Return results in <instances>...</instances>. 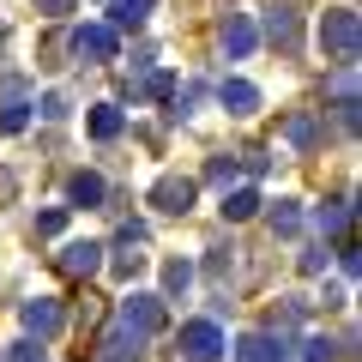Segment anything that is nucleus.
Here are the masks:
<instances>
[{"instance_id": "nucleus-1", "label": "nucleus", "mask_w": 362, "mask_h": 362, "mask_svg": "<svg viewBox=\"0 0 362 362\" xmlns=\"http://www.w3.org/2000/svg\"><path fill=\"white\" fill-rule=\"evenodd\" d=\"M356 42H362L356 13H350V6H332V13L320 18V49H326V61H338V66H356Z\"/></svg>"}, {"instance_id": "nucleus-2", "label": "nucleus", "mask_w": 362, "mask_h": 362, "mask_svg": "<svg viewBox=\"0 0 362 362\" xmlns=\"http://www.w3.org/2000/svg\"><path fill=\"white\" fill-rule=\"evenodd\" d=\"M266 42L278 54H296L302 49V0H278L266 13Z\"/></svg>"}, {"instance_id": "nucleus-3", "label": "nucleus", "mask_w": 362, "mask_h": 362, "mask_svg": "<svg viewBox=\"0 0 362 362\" xmlns=\"http://www.w3.org/2000/svg\"><path fill=\"white\" fill-rule=\"evenodd\" d=\"M115 326H127V332L151 338L157 326H163V296H151V290H133V296L115 308Z\"/></svg>"}, {"instance_id": "nucleus-4", "label": "nucleus", "mask_w": 362, "mask_h": 362, "mask_svg": "<svg viewBox=\"0 0 362 362\" xmlns=\"http://www.w3.org/2000/svg\"><path fill=\"white\" fill-rule=\"evenodd\" d=\"M181 356H187V362H218L223 356L218 320H187V326H181Z\"/></svg>"}, {"instance_id": "nucleus-5", "label": "nucleus", "mask_w": 362, "mask_h": 362, "mask_svg": "<svg viewBox=\"0 0 362 362\" xmlns=\"http://www.w3.org/2000/svg\"><path fill=\"white\" fill-rule=\"evenodd\" d=\"M194 181L187 175H157V187H151V206L163 211V218H187V211H194Z\"/></svg>"}, {"instance_id": "nucleus-6", "label": "nucleus", "mask_w": 362, "mask_h": 362, "mask_svg": "<svg viewBox=\"0 0 362 362\" xmlns=\"http://www.w3.org/2000/svg\"><path fill=\"white\" fill-rule=\"evenodd\" d=\"M18 314H25V332L37 338V344H42V338H54V332H61V320H66L54 296H37V302H25Z\"/></svg>"}, {"instance_id": "nucleus-7", "label": "nucleus", "mask_w": 362, "mask_h": 362, "mask_svg": "<svg viewBox=\"0 0 362 362\" xmlns=\"http://www.w3.org/2000/svg\"><path fill=\"white\" fill-rule=\"evenodd\" d=\"M235 362H290V338L278 332H247L235 344Z\"/></svg>"}, {"instance_id": "nucleus-8", "label": "nucleus", "mask_w": 362, "mask_h": 362, "mask_svg": "<svg viewBox=\"0 0 362 362\" xmlns=\"http://www.w3.org/2000/svg\"><path fill=\"white\" fill-rule=\"evenodd\" d=\"M223 49H230V61H247L254 54V42H259V30H254V18L247 13H223Z\"/></svg>"}, {"instance_id": "nucleus-9", "label": "nucleus", "mask_w": 362, "mask_h": 362, "mask_svg": "<svg viewBox=\"0 0 362 362\" xmlns=\"http://www.w3.org/2000/svg\"><path fill=\"white\" fill-rule=\"evenodd\" d=\"M332 109H338V127L356 133V66H338V78H332Z\"/></svg>"}, {"instance_id": "nucleus-10", "label": "nucleus", "mask_w": 362, "mask_h": 362, "mask_svg": "<svg viewBox=\"0 0 362 362\" xmlns=\"http://www.w3.org/2000/svg\"><path fill=\"white\" fill-rule=\"evenodd\" d=\"M73 49L90 54V61H115L121 42H115V30H109V25H78V30H73Z\"/></svg>"}, {"instance_id": "nucleus-11", "label": "nucleus", "mask_w": 362, "mask_h": 362, "mask_svg": "<svg viewBox=\"0 0 362 362\" xmlns=\"http://www.w3.org/2000/svg\"><path fill=\"white\" fill-rule=\"evenodd\" d=\"M61 272H73V278L103 272V242H66L61 247Z\"/></svg>"}, {"instance_id": "nucleus-12", "label": "nucleus", "mask_w": 362, "mask_h": 362, "mask_svg": "<svg viewBox=\"0 0 362 362\" xmlns=\"http://www.w3.org/2000/svg\"><path fill=\"white\" fill-rule=\"evenodd\" d=\"M145 356V338L127 332V326H109L103 332V362H139Z\"/></svg>"}, {"instance_id": "nucleus-13", "label": "nucleus", "mask_w": 362, "mask_h": 362, "mask_svg": "<svg viewBox=\"0 0 362 362\" xmlns=\"http://www.w3.org/2000/svg\"><path fill=\"white\" fill-rule=\"evenodd\" d=\"M218 103L230 109V115H242V121H247V115H254V109H259V90L247 85V78H223V90H218Z\"/></svg>"}, {"instance_id": "nucleus-14", "label": "nucleus", "mask_w": 362, "mask_h": 362, "mask_svg": "<svg viewBox=\"0 0 362 362\" xmlns=\"http://www.w3.org/2000/svg\"><path fill=\"white\" fill-rule=\"evenodd\" d=\"M157 0H109V30H139Z\"/></svg>"}, {"instance_id": "nucleus-15", "label": "nucleus", "mask_w": 362, "mask_h": 362, "mask_svg": "<svg viewBox=\"0 0 362 362\" xmlns=\"http://www.w3.org/2000/svg\"><path fill=\"white\" fill-rule=\"evenodd\" d=\"M284 139L296 145V151H314V145H320V121H314L308 109H296V115L284 121Z\"/></svg>"}, {"instance_id": "nucleus-16", "label": "nucleus", "mask_w": 362, "mask_h": 362, "mask_svg": "<svg viewBox=\"0 0 362 362\" xmlns=\"http://www.w3.org/2000/svg\"><path fill=\"white\" fill-rule=\"evenodd\" d=\"M121 127H127V115H121V109L115 103H97V109H90V139H121Z\"/></svg>"}, {"instance_id": "nucleus-17", "label": "nucleus", "mask_w": 362, "mask_h": 362, "mask_svg": "<svg viewBox=\"0 0 362 362\" xmlns=\"http://www.w3.org/2000/svg\"><path fill=\"white\" fill-rule=\"evenodd\" d=\"M206 278L218 284V296L235 284V247H211V259H206Z\"/></svg>"}, {"instance_id": "nucleus-18", "label": "nucleus", "mask_w": 362, "mask_h": 362, "mask_svg": "<svg viewBox=\"0 0 362 362\" xmlns=\"http://www.w3.org/2000/svg\"><path fill=\"white\" fill-rule=\"evenodd\" d=\"M254 211H259V194H254V187H235V194H223V218H230V223L254 218Z\"/></svg>"}, {"instance_id": "nucleus-19", "label": "nucleus", "mask_w": 362, "mask_h": 362, "mask_svg": "<svg viewBox=\"0 0 362 362\" xmlns=\"http://www.w3.org/2000/svg\"><path fill=\"white\" fill-rule=\"evenodd\" d=\"M314 223H320V235H344V230H350V199L320 206V211H314Z\"/></svg>"}, {"instance_id": "nucleus-20", "label": "nucleus", "mask_w": 362, "mask_h": 362, "mask_svg": "<svg viewBox=\"0 0 362 362\" xmlns=\"http://www.w3.org/2000/svg\"><path fill=\"white\" fill-rule=\"evenodd\" d=\"M187 284H194V266H187V259H169V266H163V302L169 296H187Z\"/></svg>"}, {"instance_id": "nucleus-21", "label": "nucleus", "mask_w": 362, "mask_h": 362, "mask_svg": "<svg viewBox=\"0 0 362 362\" xmlns=\"http://www.w3.org/2000/svg\"><path fill=\"white\" fill-rule=\"evenodd\" d=\"M73 206H103V175H90V169H85V175H73Z\"/></svg>"}, {"instance_id": "nucleus-22", "label": "nucleus", "mask_w": 362, "mask_h": 362, "mask_svg": "<svg viewBox=\"0 0 362 362\" xmlns=\"http://www.w3.org/2000/svg\"><path fill=\"white\" fill-rule=\"evenodd\" d=\"M302 230V206L296 199H278V206H272V235H296Z\"/></svg>"}, {"instance_id": "nucleus-23", "label": "nucleus", "mask_w": 362, "mask_h": 362, "mask_svg": "<svg viewBox=\"0 0 362 362\" xmlns=\"http://www.w3.org/2000/svg\"><path fill=\"white\" fill-rule=\"evenodd\" d=\"M235 175H242V163H235V157H211V163H206V181H211V187H223V194L235 187Z\"/></svg>"}, {"instance_id": "nucleus-24", "label": "nucleus", "mask_w": 362, "mask_h": 362, "mask_svg": "<svg viewBox=\"0 0 362 362\" xmlns=\"http://www.w3.org/2000/svg\"><path fill=\"white\" fill-rule=\"evenodd\" d=\"M30 127V103H0V133H25Z\"/></svg>"}, {"instance_id": "nucleus-25", "label": "nucleus", "mask_w": 362, "mask_h": 362, "mask_svg": "<svg viewBox=\"0 0 362 362\" xmlns=\"http://www.w3.org/2000/svg\"><path fill=\"white\" fill-rule=\"evenodd\" d=\"M66 230V206H49V211H37V235H61Z\"/></svg>"}, {"instance_id": "nucleus-26", "label": "nucleus", "mask_w": 362, "mask_h": 362, "mask_svg": "<svg viewBox=\"0 0 362 362\" xmlns=\"http://www.w3.org/2000/svg\"><path fill=\"white\" fill-rule=\"evenodd\" d=\"M326 266H332V247H326V242H320V247H308V254H302V272H308V278H320Z\"/></svg>"}, {"instance_id": "nucleus-27", "label": "nucleus", "mask_w": 362, "mask_h": 362, "mask_svg": "<svg viewBox=\"0 0 362 362\" xmlns=\"http://www.w3.org/2000/svg\"><path fill=\"white\" fill-rule=\"evenodd\" d=\"M139 272H145V254L121 247V254H115V278H139Z\"/></svg>"}, {"instance_id": "nucleus-28", "label": "nucleus", "mask_w": 362, "mask_h": 362, "mask_svg": "<svg viewBox=\"0 0 362 362\" xmlns=\"http://www.w3.org/2000/svg\"><path fill=\"white\" fill-rule=\"evenodd\" d=\"M302 362H332V338H308L302 344Z\"/></svg>"}, {"instance_id": "nucleus-29", "label": "nucleus", "mask_w": 362, "mask_h": 362, "mask_svg": "<svg viewBox=\"0 0 362 362\" xmlns=\"http://www.w3.org/2000/svg\"><path fill=\"white\" fill-rule=\"evenodd\" d=\"M242 169H247V175H266L272 157H266V151H242Z\"/></svg>"}, {"instance_id": "nucleus-30", "label": "nucleus", "mask_w": 362, "mask_h": 362, "mask_svg": "<svg viewBox=\"0 0 362 362\" xmlns=\"http://www.w3.org/2000/svg\"><path fill=\"white\" fill-rule=\"evenodd\" d=\"M6 362H42V344H30V338H25V344H13V356H6Z\"/></svg>"}, {"instance_id": "nucleus-31", "label": "nucleus", "mask_w": 362, "mask_h": 362, "mask_svg": "<svg viewBox=\"0 0 362 362\" xmlns=\"http://www.w3.org/2000/svg\"><path fill=\"white\" fill-rule=\"evenodd\" d=\"M37 109H42V115H49V121H61V115H66V97H42Z\"/></svg>"}, {"instance_id": "nucleus-32", "label": "nucleus", "mask_w": 362, "mask_h": 362, "mask_svg": "<svg viewBox=\"0 0 362 362\" xmlns=\"http://www.w3.org/2000/svg\"><path fill=\"white\" fill-rule=\"evenodd\" d=\"M37 13H49V18H61V13H73V0H37Z\"/></svg>"}, {"instance_id": "nucleus-33", "label": "nucleus", "mask_w": 362, "mask_h": 362, "mask_svg": "<svg viewBox=\"0 0 362 362\" xmlns=\"http://www.w3.org/2000/svg\"><path fill=\"white\" fill-rule=\"evenodd\" d=\"M0 37H6V25H0Z\"/></svg>"}]
</instances>
